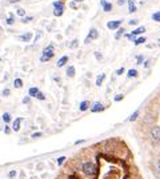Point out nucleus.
<instances>
[{"label": "nucleus", "mask_w": 160, "mask_h": 179, "mask_svg": "<svg viewBox=\"0 0 160 179\" xmlns=\"http://www.w3.org/2000/svg\"><path fill=\"white\" fill-rule=\"evenodd\" d=\"M143 63V56H138V64H142Z\"/></svg>", "instance_id": "obj_45"}, {"label": "nucleus", "mask_w": 160, "mask_h": 179, "mask_svg": "<svg viewBox=\"0 0 160 179\" xmlns=\"http://www.w3.org/2000/svg\"><path fill=\"white\" fill-rule=\"evenodd\" d=\"M152 19L155 20V22H158L160 23V12H155L154 15H152Z\"/></svg>", "instance_id": "obj_29"}, {"label": "nucleus", "mask_w": 160, "mask_h": 179, "mask_svg": "<svg viewBox=\"0 0 160 179\" xmlns=\"http://www.w3.org/2000/svg\"><path fill=\"white\" fill-rule=\"evenodd\" d=\"M14 87H15V88H22V87H23V80L19 79V78L15 79V80H14Z\"/></svg>", "instance_id": "obj_20"}, {"label": "nucleus", "mask_w": 160, "mask_h": 179, "mask_svg": "<svg viewBox=\"0 0 160 179\" xmlns=\"http://www.w3.org/2000/svg\"><path fill=\"white\" fill-rule=\"evenodd\" d=\"M40 90L38 87H31L30 90H28V95H30L31 98H36V95L39 94Z\"/></svg>", "instance_id": "obj_12"}, {"label": "nucleus", "mask_w": 160, "mask_h": 179, "mask_svg": "<svg viewBox=\"0 0 160 179\" xmlns=\"http://www.w3.org/2000/svg\"><path fill=\"white\" fill-rule=\"evenodd\" d=\"M127 76L128 78H136V76H138V70H134V68H132V70L128 71Z\"/></svg>", "instance_id": "obj_22"}, {"label": "nucleus", "mask_w": 160, "mask_h": 179, "mask_svg": "<svg viewBox=\"0 0 160 179\" xmlns=\"http://www.w3.org/2000/svg\"><path fill=\"white\" fill-rule=\"evenodd\" d=\"M20 0H8V3L10 4H15V3H19Z\"/></svg>", "instance_id": "obj_46"}, {"label": "nucleus", "mask_w": 160, "mask_h": 179, "mask_svg": "<svg viewBox=\"0 0 160 179\" xmlns=\"http://www.w3.org/2000/svg\"><path fill=\"white\" fill-rule=\"evenodd\" d=\"M103 110H104V106L100 103V102H96V103L91 107V112H100V111H103Z\"/></svg>", "instance_id": "obj_6"}, {"label": "nucleus", "mask_w": 160, "mask_h": 179, "mask_svg": "<svg viewBox=\"0 0 160 179\" xmlns=\"http://www.w3.org/2000/svg\"><path fill=\"white\" fill-rule=\"evenodd\" d=\"M52 6H54V8H64V3L63 2H54Z\"/></svg>", "instance_id": "obj_25"}, {"label": "nucleus", "mask_w": 160, "mask_h": 179, "mask_svg": "<svg viewBox=\"0 0 160 179\" xmlns=\"http://www.w3.org/2000/svg\"><path fill=\"white\" fill-rule=\"evenodd\" d=\"M156 171H158L159 177H160V159L158 160V163H156Z\"/></svg>", "instance_id": "obj_40"}, {"label": "nucleus", "mask_w": 160, "mask_h": 179, "mask_svg": "<svg viewBox=\"0 0 160 179\" xmlns=\"http://www.w3.org/2000/svg\"><path fill=\"white\" fill-rule=\"evenodd\" d=\"M70 6H71L72 8H76V3H75V2H72V3H70Z\"/></svg>", "instance_id": "obj_48"}, {"label": "nucleus", "mask_w": 160, "mask_h": 179, "mask_svg": "<svg viewBox=\"0 0 160 179\" xmlns=\"http://www.w3.org/2000/svg\"><path fill=\"white\" fill-rule=\"evenodd\" d=\"M6 24H8V26H14L15 24V15L14 14H10V16L6 19Z\"/></svg>", "instance_id": "obj_14"}, {"label": "nucleus", "mask_w": 160, "mask_h": 179, "mask_svg": "<svg viewBox=\"0 0 160 179\" xmlns=\"http://www.w3.org/2000/svg\"><path fill=\"white\" fill-rule=\"evenodd\" d=\"M104 79H106V74H102V75H99L98 78H96V86L98 87H100L103 84V82H104Z\"/></svg>", "instance_id": "obj_15"}, {"label": "nucleus", "mask_w": 160, "mask_h": 179, "mask_svg": "<svg viewBox=\"0 0 160 179\" xmlns=\"http://www.w3.org/2000/svg\"><path fill=\"white\" fill-rule=\"evenodd\" d=\"M150 135H151V138H152V139H154L155 142L160 140V127H159V126H154V127L151 128Z\"/></svg>", "instance_id": "obj_4"}, {"label": "nucleus", "mask_w": 160, "mask_h": 179, "mask_svg": "<svg viewBox=\"0 0 160 179\" xmlns=\"http://www.w3.org/2000/svg\"><path fill=\"white\" fill-rule=\"evenodd\" d=\"M122 23H123V20H114V22H108L107 23V27H108V30H116V28H119L120 26H122Z\"/></svg>", "instance_id": "obj_5"}, {"label": "nucleus", "mask_w": 160, "mask_h": 179, "mask_svg": "<svg viewBox=\"0 0 160 179\" xmlns=\"http://www.w3.org/2000/svg\"><path fill=\"white\" fill-rule=\"evenodd\" d=\"M2 119H3L4 123H10V122H11V114L10 112H4L3 116H2Z\"/></svg>", "instance_id": "obj_17"}, {"label": "nucleus", "mask_w": 160, "mask_h": 179, "mask_svg": "<svg viewBox=\"0 0 160 179\" xmlns=\"http://www.w3.org/2000/svg\"><path fill=\"white\" fill-rule=\"evenodd\" d=\"M80 143H84V140H76L75 144H80Z\"/></svg>", "instance_id": "obj_49"}, {"label": "nucleus", "mask_w": 160, "mask_h": 179, "mask_svg": "<svg viewBox=\"0 0 160 179\" xmlns=\"http://www.w3.org/2000/svg\"><path fill=\"white\" fill-rule=\"evenodd\" d=\"M42 35H43V32H42V31H39L38 34H36V36H35V42H38V40H39L40 38H42Z\"/></svg>", "instance_id": "obj_35"}, {"label": "nucleus", "mask_w": 160, "mask_h": 179, "mask_svg": "<svg viewBox=\"0 0 160 179\" xmlns=\"http://www.w3.org/2000/svg\"><path fill=\"white\" fill-rule=\"evenodd\" d=\"M42 135H43L42 132H35V134H32V138H40Z\"/></svg>", "instance_id": "obj_41"}, {"label": "nucleus", "mask_w": 160, "mask_h": 179, "mask_svg": "<svg viewBox=\"0 0 160 179\" xmlns=\"http://www.w3.org/2000/svg\"><path fill=\"white\" fill-rule=\"evenodd\" d=\"M82 171H83V174L91 177L96 173V167H95L94 163H91V162H86V163H83V166H82Z\"/></svg>", "instance_id": "obj_2"}, {"label": "nucleus", "mask_w": 160, "mask_h": 179, "mask_svg": "<svg viewBox=\"0 0 160 179\" xmlns=\"http://www.w3.org/2000/svg\"><path fill=\"white\" fill-rule=\"evenodd\" d=\"M18 39L20 40V42H24V43H27V42H31V39H32V34H31V32H27V34H23V35H20Z\"/></svg>", "instance_id": "obj_7"}, {"label": "nucleus", "mask_w": 160, "mask_h": 179, "mask_svg": "<svg viewBox=\"0 0 160 179\" xmlns=\"http://www.w3.org/2000/svg\"><path fill=\"white\" fill-rule=\"evenodd\" d=\"M64 160H66V156H60L59 159H58V164H59V166H60V164H63V162H64Z\"/></svg>", "instance_id": "obj_37"}, {"label": "nucleus", "mask_w": 160, "mask_h": 179, "mask_svg": "<svg viewBox=\"0 0 160 179\" xmlns=\"http://www.w3.org/2000/svg\"><path fill=\"white\" fill-rule=\"evenodd\" d=\"M16 174H18V173H16L15 170H12V171L8 173V178H11V179H12V178H15V177H16Z\"/></svg>", "instance_id": "obj_33"}, {"label": "nucleus", "mask_w": 160, "mask_h": 179, "mask_svg": "<svg viewBox=\"0 0 160 179\" xmlns=\"http://www.w3.org/2000/svg\"><path fill=\"white\" fill-rule=\"evenodd\" d=\"M90 106H91V103L88 100H83L82 103H80V106H79V110H80V111H87V110L90 108Z\"/></svg>", "instance_id": "obj_11"}, {"label": "nucleus", "mask_w": 160, "mask_h": 179, "mask_svg": "<svg viewBox=\"0 0 160 179\" xmlns=\"http://www.w3.org/2000/svg\"><path fill=\"white\" fill-rule=\"evenodd\" d=\"M54 51H55L54 44H50V46H47V47L43 50L42 56H40V62H42V63H46V62H48V60H51L52 58H54V55H55Z\"/></svg>", "instance_id": "obj_1"}, {"label": "nucleus", "mask_w": 160, "mask_h": 179, "mask_svg": "<svg viewBox=\"0 0 160 179\" xmlns=\"http://www.w3.org/2000/svg\"><path fill=\"white\" fill-rule=\"evenodd\" d=\"M4 132H6V134H10V132H11V128L8 127V126H6V128H4Z\"/></svg>", "instance_id": "obj_44"}, {"label": "nucleus", "mask_w": 160, "mask_h": 179, "mask_svg": "<svg viewBox=\"0 0 160 179\" xmlns=\"http://www.w3.org/2000/svg\"><path fill=\"white\" fill-rule=\"evenodd\" d=\"M124 3H126V0H118V4H119V6H123Z\"/></svg>", "instance_id": "obj_47"}, {"label": "nucleus", "mask_w": 160, "mask_h": 179, "mask_svg": "<svg viewBox=\"0 0 160 179\" xmlns=\"http://www.w3.org/2000/svg\"><path fill=\"white\" fill-rule=\"evenodd\" d=\"M75 3H82V2H84V0H74Z\"/></svg>", "instance_id": "obj_50"}, {"label": "nucleus", "mask_w": 160, "mask_h": 179, "mask_svg": "<svg viewBox=\"0 0 160 179\" xmlns=\"http://www.w3.org/2000/svg\"><path fill=\"white\" fill-rule=\"evenodd\" d=\"M124 71H126V70H124V67H122V68H119V70H118V71H116V75H123V74H124Z\"/></svg>", "instance_id": "obj_36"}, {"label": "nucleus", "mask_w": 160, "mask_h": 179, "mask_svg": "<svg viewBox=\"0 0 160 179\" xmlns=\"http://www.w3.org/2000/svg\"><path fill=\"white\" fill-rule=\"evenodd\" d=\"M64 14V8H55L54 10V15L58 18V16H62Z\"/></svg>", "instance_id": "obj_21"}, {"label": "nucleus", "mask_w": 160, "mask_h": 179, "mask_svg": "<svg viewBox=\"0 0 160 179\" xmlns=\"http://www.w3.org/2000/svg\"><path fill=\"white\" fill-rule=\"evenodd\" d=\"M23 103H24V104H28V103H31V96L28 95V96H26V98H23Z\"/></svg>", "instance_id": "obj_32"}, {"label": "nucleus", "mask_w": 160, "mask_h": 179, "mask_svg": "<svg viewBox=\"0 0 160 179\" xmlns=\"http://www.w3.org/2000/svg\"><path fill=\"white\" fill-rule=\"evenodd\" d=\"M100 4L103 6V11H104V12H110V11H112V3H108L107 0H102V2H100Z\"/></svg>", "instance_id": "obj_8"}, {"label": "nucleus", "mask_w": 160, "mask_h": 179, "mask_svg": "<svg viewBox=\"0 0 160 179\" xmlns=\"http://www.w3.org/2000/svg\"><path fill=\"white\" fill-rule=\"evenodd\" d=\"M146 42H147L146 38H135V40H134L135 46H140V44H143V43H146Z\"/></svg>", "instance_id": "obj_19"}, {"label": "nucleus", "mask_w": 160, "mask_h": 179, "mask_svg": "<svg viewBox=\"0 0 160 179\" xmlns=\"http://www.w3.org/2000/svg\"><path fill=\"white\" fill-rule=\"evenodd\" d=\"M144 31H146V27H139V28H136V30L132 31V35H134V36L140 35V34H143Z\"/></svg>", "instance_id": "obj_18"}, {"label": "nucleus", "mask_w": 160, "mask_h": 179, "mask_svg": "<svg viewBox=\"0 0 160 179\" xmlns=\"http://www.w3.org/2000/svg\"><path fill=\"white\" fill-rule=\"evenodd\" d=\"M22 118H18L16 120H14V123H12V131H15V132H18L19 130H20V123H22Z\"/></svg>", "instance_id": "obj_9"}, {"label": "nucleus", "mask_w": 160, "mask_h": 179, "mask_svg": "<svg viewBox=\"0 0 160 179\" xmlns=\"http://www.w3.org/2000/svg\"><path fill=\"white\" fill-rule=\"evenodd\" d=\"M67 62H68V56H67V55H64V56H62V58H60V59L58 60V63H56V66H58V67L60 68V67L66 66Z\"/></svg>", "instance_id": "obj_10"}, {"label": "nucleus", "mask_w": 160, "mask_h": 179, "mask_svg": "<svg viewBox=\"0 0 160 179\" xmlns=\"http://www.w3.org/2000/svg\"><path fill=\"white\" fill-rule=\"evenodd\" d=\"M2 34H3V28L0 27V35H2Z\"/></svg>", "instance_id": "obj_51"}, {"label": "nucleus", "mask_w": 160, "mask_h": 179, "mask_svg": "<svg viewBox=\"0 0 160 179\" xmlns=\"http://www.w3.org/2000/svg\"><path fill=\"white\" fill-rule=\"evenodd\" d=\"M124 31H126L124 28H119L118 32H116V35H115V39H120V36L124 35Z\"/></svg>", "instance_id": "obj_24"}, {"label": "nucleus", "mask_w": 160, "mask_h": 179, "mask_svg": "<svg viewBox=\"0 0 160 179\" xmlns=\"http://www.w3.org/2000/svg\"><path fill=\"white\" fill-rule=\"evenodd\" d=\"M10 94H11V91H10L8 88H6V90L3 91V96H10Z\"/></svg>", "instance_id": "obj_38"}, {"label": "nucleus", "mask_w": 160, "mask_h": 179, "mask_svg": "<svg viewBox=\"0 0 160 179\" xmlns=\"http://www.w3.org/2000/svg\"><path fill=\"white\" fill-rule=\"evenodd\" d=\"M123 98H124V95L119 94V95H116V96H115V102H120V100H123Z\"/></svg>", "instance_id": "obj_34"}, {"label": "nucleus", "mask_w": 160, "mask_h": 179, "mask_svg": "<svg viewBox=\"0 0 160 179\" xmlns=\"http://www.w3.org/2000/svg\"><path fill=\"white\" fill-rule=\"evenodd\" d=\"M159 42H160V39H159Z\"/></svg>", "instance_id": "obj_52"}, {"label": "nucleus", "mask_w": 160, "mask_h": 179, "mask_svg": "<svg viewBox=\"0 0 160 179\" xmlns=\"http://www.w3.org/2000/svg\"><path fill=\"white\" fill-rule=\"evenodd\" d=\"M155 120V116L154 115H151V114H150V115H147V118H146V119H144V123H152V122H154Z\"/></svg>", "instance_id": "obj_23"}, {"label": "nucleus", "mask_w": 160, "mask_h": 179, "mask_svg": "<svg viewBox=\"0 0 160 179\" xmlns=\"http://www.w3.org/2000/svg\"><path fill=\"white\" fill-rule=\"evenodd\" d=\"M138 116H139V111H135V112L130 116V119H128V120H130V122H134V120L138 119Z\"/></svg>", "instance_id": "obj_27"}, {"label": "nucleus", "mask_w": 160, "mask_h": 179, "mask_svg": "<svg viewBox=\"0 0 160 179\" xmlns=\"http://www.w3.org/2000/svg\"><path fill=\"white\" fill-rule=\"evenodd\" d=\"M128 24H130V26H136V24H138V20H130Z\"/></svg>", "instance_id": "obj_42"}, {"label": "nucleus", "mask_w": 160, "mask_h": 179, "mask_svg": "<svg viewBox=\"0 0 160 179\" xmlns=\"http://www.w3.org/2000/svg\"><path fill=\"white\" fill-rule=\"evenodd\" d=\"M127 38H128V39H130V40H131V42H134V40H135V36H134V35H132V34H130V35H127Z\"/></svg>", "instance_id": "obj_43"}, {"label": "nucleus", "mask_w": 160, "mask_h": 179, "mask_svg": "<svg viewBox=\"0 0 160 179\" xmlns=\"http://www.w3.org/2000/svg\"><path fill=\"white\" fill-rule=\"evenodd\" d=\"M98 38H99V31L96 30V28H91L90 32H88V36L86 38V40H84V43L88 44V43H90V40H95Z\"/></svg>", "instance_id": "obj_3"}, {"label": "nucleus", "mask_w": 160, "mask_h": 179, "mask_svg": "<svg viewBox=\"0 0 160 179\" xmlns=\"http://www.w3.org/2000/svg\"><path fill=\"white\" fill-rule=\"evenodd\" d=\"M36 99H39V100H46V96H44V94H42L39 91V94L36 95Z\"/></svg>", "instance_id": "obj_31"}, {"label": "nucleus", "mask_w": 160, "mask_h": 179, "mask_svg": "<svg viewBox=\"0 0 160 179\" xmlns=\"http://www.w3.org/2000/svg\"><path fill=\"white\" fill-rule=\"evenodd\" d=\"M32 20H34V18H32V16H23V19H22V23H30V22H32Z\"/></svg>", "instance_id": "obj_26"}, {"label": "nucleus", "mask_w": 160, "mask_h": 179, "mask_svg": "<svg viewBox=\"0 0 160 179\" xmlns=\"http://www.w3.org/2000/svg\"><path fill=\"white\" fill-rule=\"evenodd\" d=\"M95 56H96V59H98V60H102L103 59V55L100 54V52H95Z\"/></svg>", "instance_id": "obj_39"}, {"label": "nucleus", "mask_w": 160, "mask_h": 179, "mask_svg": "<svg viewBox=\"0 0 160 179\" xmlns=\"http://www.w3.org/2000/svg\"><path fill=\"white\" fill-rule=\"evenodd\" d=\"M78 44H79V40L78 39L72 40V43L70 44V48H76V47H78Z\"/></svg>", "instance_id": "obj_30"}, {"label": "nucleus", "mask_w": 160, "mask_h": 179, "mask_svg": "<svg viewBox=\"0 0 160 179\" xmlns=\"http://www.w3.org/2000/svg\"><path fill=\"white\" fill-rule=\"evenodd\" d=\"M16 14H18V16H26V10L24 8H18V11H16Z\"/></svg>", "instance_id": "obj_28"}, {"label": "nucleus", "mask_w": 160, "mask_h": 179, "mask_svg": "<svg viewBox=\"0 0 160 179\" xmlns=\"http://www.w3.org/2000/svg\"><path fill=\"white\" fill-rule=\"evenodd\" d=\"M67 76L68 78H74L75 76V67L74 66H70L67 68Z\"/></svg>", "instance_id": "obj_16"}, {"label": "nucleus", "mask_w": 160, "mask_h": 179, "mask_svg": "<svg viewBox=\"0 0 160 179\" xmlns=\"http://www.w3.org/2000/svg\"><path fill=\"white\" fill-rule=\"evenodd\" d=\"M136 11V6H135V0H128V12L132 14V12Z\"/></svg>", "instance_id": "obj_13"}]
</instances>
